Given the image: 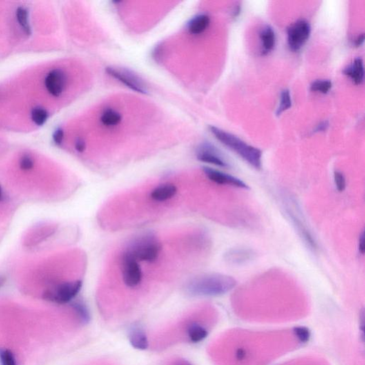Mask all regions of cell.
<instances>
[{
  "mask_svg": "<svg viewBox=\"0 0 365 365\" xmlns=\"http://www.w3.org/2000/svg\"><path fill=\"white\" fill-rule=\"evenodd\" d=\"M343 73L352 80V82L359 85L364 81V63L361 58H356L350 65H349Z\"/></svg>",
  "mask_w": 365,
  "mask_h": 365,
  "instance_id": "obj_13",
  "label": "cell"
},
{
  "mask_svg": "<svg viewBox=\"0 0 365 365\" xmlns=\"http://www.w3.org/2000/svg\"><path fill=\"white\" fill-rule=\"evenodd\" d=\"M20 168L22 170H29L33 168L34 161L32 158L29 156H24L20 160Z\"/></svg>",
  "mask_w": 365,
  "mask_h": 365,
  "instance_id": "obj_28",
  "label": "cell"
},
{
  "mask_svg": "<svg viewBox=\"0 0 365 365\" xmlns=\"http://www.w3.org/2000/svg\"><path fill=\"white\" fill-rule=\"evenodd\" d=\"M287 34L289 47L293 52H297L310 38L311 26L307 20L299 19L288 27Z\"/></svg>",
  "mask_w": 365,
  "mask_h": 365,
  "instance_id": "obj_5",
  "label": "cell"
},
{
  "mask_svg": "<svg viewBox=\"0 0 365 365\" xmlns=\"http://www.w3.org/2000/svg\"><path fill=\"white\" fill-rule=\"evenodd\" d=\"M285 203V209L288 216L289 219L295 227L296 231L297 232L299 237L302 239L307 246L310 250L315 251L317 249V244L315 238L312 235L311 231L309 229L306 221L303 219L302 213L298 207L290 198H286Z\"/></svg>",
  "mask_w": 365,
  "mask_h": 365,
  "instance_id": "obj_4",
  "label": "cell"
},
{
  "mask_svg": "<svg viewBox=\"0 0 365 365\" xmlns=\"http://www.w3.org/2000/svg\"><path fill=\"white\" fill-rule=\"evenodd\" d=\"M0 364L17 365L13 352L7 349L0 350Z\"/></svg>",
  "mask_w": 365,
  "mask_h": 365,
  "instance_id": "obj_25",
  "label": "cell"
},
{
  "mask_svg": "<svg viewBox=\"0 0 365 365\" xmlns=\"http://www.w3.org/2000/svg\"><path fill=\"white\" fill-rule=\"evenodd\" d=\"M255 252L249 248H239L230 250L225 259L231 265H242L250 262L255 257Z\"/></svg>",
  "mask_w": 365,
  "mask_h": 365,
  "instance_id": "obj_12",
  "label": "cell"
},
{
  "mask_svg": "<svg viewBox=\"0 0 365 365\" xmlns=\"http://www.w3.org/2000/svg\"><path fill=\"white\" fill-rule=\"evenodd\" d=\"M72 308L81 324L87 325L90 322L91 314L90 310H89L88 307L81 300L74 301L72 303Z\"/></svg>",
  "mask_w": 365,
  "mask_h": 365,
  "instance_id": "obj_19",
  "label": "cell"
},
{
  "mask_svg": "<svg viewBox=\"0 0 365 365\" xmlns=\"http://www.w3.org/2000/svg\"><path fill=\"white\" fill-rule=\"evenodd\" d=\"M334 181L336 188L339 192H343L346 188V179L344 174L339 170H335L334 173Z\"/></svg>",
  "mask_w": 365,
  "mask_h": 365,
  "instance_id": "obj_27",
  "label": "cell"
},
{
  "mask_svg": "<svg viewBox=\"0 0 365 365\" xmlns=\"http://www.w3.org/2000/svg\"><path fill=\"white\" fill-rule=\"evenodd\" d=\"M121 262L124 284L131 288H134L139 286L140 283L142 281L143 275L139 261L123 252L121 256Z\"/></svg>",
  "mask_w": 365,
  "mask_h": 365,
  "instance_id": "obj_7",
  "label": "cell"
},
{
  "mask_svg": "<svg viewBox=\"0 0 365 365\" xmlns=\"http://www.w3.org/2000/svg\"><path fill=\"white\" fill-rule=\"evenodd\" d=\"M237 282L229 275L220 273L206 274L192 279L186 286L190 295L216 297L225 295L235 288Z\"/></svg>",
  "mask_w": 365,
  "mask_h": 365,
  "instance_id": "obj_1",
  "label": "cell"
},
{
  "mask_svg": "<svg viewBox=\"0 0 365 365\" xmlns=\"http://www.w3.org/2000/svg\"><path fill=\"white\" fill-rule=\"evenodd\" d=\"M260 40H261V53L263 55H266L269 54L274 47L275 46V33L273 29L270 25H266L263 27L262 30L259 34Z\"/></svg>",
  "mask_w": 365,
  "mask_h": 365,
  "instance_id": "obj_15",
  "label": "cell"
},
{
  "mask_svg": "<svg viewBox=\"0 0 365 365\" xmlns=\"http://www.w3.org/2000/svg\"><path fill=\"white\" fill-rule=\"evenodd\" d=\"M187 336L190 342L199 343L202 342L208 335V330L199 323H191L187 328Z\"/></svg>",
  "mask_w": 365,
  "mask_h": 365,
  "instance_id": "obj_18",
  "label": "cell"
},
{
  "mask_svg": "<svg viewBox=\"0 0 365 365\" xmlns=\"http://www.w3.org/2000/svg\"><path fill=\"white\" fill-rule=\"evenodd\" d=\"M210 17L206 14H199L192 18L188 23V29L190 34L197 35L203 33L209 27Z\"/></svg>",
  "mask_w": 365,
  "mask_h": 365,
  "instance_id": "obj_17",
  "label": "cell"
},
{
  "mask_svg": "<svg viewBox=\"0 0 365 365\" xmlns=\"http://www.w3.org/2000/svg\"><path fill=\"white\" fill-rule=\"evenodd\" d=\"M294 335L301 343L309 342L310 339V331L306 327H297L294 328Z\"/></svg>",
  "mask_w": 365,
  "mask_h": 365,
  "instance_id": "obj_26",
  "label": "cell"
},
{
  "mask_svg": "<svg viewBox=\"0 0 365 365\" xmlns=\"http://www.w3.org/2000/svg\"><path fill=\"white\" fill-rule=\"evenodd\" d=\"M176 365H190L189 363L187 362H181L179 363H178Z\"/></svg>",
  "mask_w": 365,
  "mask_h": 365,
  "instance_id": "obj_37",
  "label": "cell"
},
{
  "mask_svg": "<svg viewBox=\"0 0 365 365\" xmlns=\"http://www.w3.org/2000/svg\"><path fill=\"white\" fill-rule=\"evenodd\" d=\"M48 113L41 107H36L32 112V119L37 126H41L46 122Z\"/></svg>",
  "mask_w": 365,
  "mask_h": 365,
  "instance_id": "obj_24",
  "label": "cell"
},
{
  "mask_svg": "<svg viewBox=\"0 0 365 365\" xmlns=\"http://www.w3.org/2000/svg\"><path fill=\"white\" fill-rule=\"evenodd\" d=\"M106 72L114 79L126 85L128 88L134 92L141 94H147L148 92L146 84L142 80L130 71L115 67H108Z\"/></svg>",
  "mask_w": 365,
  "mask_h": 365,
  "instance_id": "obj_8",
  "label": "cell"
},
{
  "mask_svg": "<svg viewBox=\"0 0 365 365\" xmlns=\"http://www.w3.org/2000/svg\"><path fill=\"white\" fill-rule=\"evenodd\" d=\"M332 87L331 81L328 79H317L314 81L310 85V90L314 92L326 94Z\"/></svg>",
  "mask_w": 365,
  "mask_h": 365,
  "instance_id": "obj_22",
  "label": "cell"
},
{
  "mask_svg": "<svg viewBox=\"0 0 365 365\" xmlns=\"http://www.w3.org/2000/svg\"><path fill=\"white\" fill-rule=\"evenodd\" d=\"M196 157L203 163H209L221 168H229V163L216 147L210 143H202L196 151Z\"/></svg>",
  "mask_w": 365,
  "mask_h": 365,
  "instance_id": "obj_9",
  "label": "cell"
},
{
  "mask_svg": "<svg viewBox=\"0 0 365 365\" xmlns=\"http://www.w3.org/2000/svg\"><path fill=\"white\" fill-rule=\"evenodd\" d=\"M101 121L104 126L113 127L119 125L121 121V115L114 110L105 111L101 116Z\"/></svg>",
  "mask_w": 365,
  "mask_h": 365,
  "instance_id": "obj_20",
  "label": "cell"
},
{
  "mask_svg": "<svg viewBox=\"0 0 365 365\" xmlns=\"http://www.w3.org/2000/svg\"><path fill=\"white\" fill-rule=\"evenodd\" d=\"M161 247V242L155 235L150 233L143 234L128 243L124 252L136 261L154 263L159 257Z\"/></svg>",
  "mask_w": 365,
  "mask_h": 365,
  "instance_id": "obj_3",
  "label": "cell"
},
{
  "mask_svg": "<svg viewBox=\"0 0 365 365\" xmlns=\"http://www.w3.org/2000/svg\"><path fill=\"white\" fill-rule=\"evenodd\" d=\"M67 83V76L61 70H54L45 78V84L49 93L54 96L62 94Z\"/></svg>",
  "mask_w": 365,
  "mask_h": 365,
  "instance_id": "obj_11",
  "label": "cell"
},
{
  "mask_svg": "<svg viewBox=\"0 0 365 365\" xmlns=\"http://www.w3.org/2000/svg\"><path fill=\"white\" fill-rule=\"evenodd\" d=\"M329 121H321L319 124L316 126L315 128H314L313 133H319V132H324L328 130L329 127Z\"/></svg>",
  "mask_w": 365,
  "mask_h": 365,
  "instance_id": "obj_30",
  "label": "cell"
},
{
  "mask_svg": "<svg viewBox=\"0 0 365 365\" xmlns=\"http://www.w3.org/2000/svg\"><path fill=\"white\" fill-rule=\"evenodd\" d=\"M291 106L292 98L290 91L284 90L281 92V101H280L279 106L277 107V111H276V114L277 116H280Z\"/></svg>",
  "mask_w": 365,
  "mask_h": 365,
  "instance_id": "obj_23",
  "label": "cell"
},
{
  "mask_svg": "<svg viewBox=\"0 0 365 365\" xmlns=\"http://www.w3.org/2000/svg\"><path fill=\"white\" fill-rule=\"evenodd\" d=\"M5 279L3 277H1V276H0V288H1V287L3 286L4 284H5Z\"/></svg>",
  "mask_w": 365,
  "mask_h": 365,
  "instance_id": "obj_35",
  "label": "cell"
},
{
  "mask_svg": "<svg viewBox=\"0 0 365 365\" xmlns=\"http://www.w3.org/2000/svg\"><path fill=\"white\" fill-rule=\"evenodd\" d=\"M365 250V239L364 232L362 231V233L359 235V251L362 255L364 253Z\"/></svg>",
  "mask_w": 365,
  "mask_h": 365,
  "instance_id": "obj_31",
  "label": "cell"
},
{
  "mask_svg": "<svg viewBox=\"0 0 365 365\" xmlns=\"http://www.w3.org/2000/svg\"><path fill=\"white\" fill-rule=\"evenodd\" d=\"M75 148L77 152L81 153V152H84L85 148H86V143L83 139H77L75 143Z\"/></svg>",
  "mask_w": 365,
  "mask_h": 365,
  "instance_id": "obj_32",
  "label": "cell"
},
{
  "mask_svg": "<svg viewBox=\"0 0 365 365\" xmlns=\"http://www.w3.org/2000/svg\"><path fill=\"white\" fill-rule=\"evenodd\" d=\"M364 34H361L360 35H359L358 37L356 38L355 39V42H354V45H355V47H358L359 46H361V45H362L363 43H364Z\"/></svg>",
  "mask_w": 365,
  "mask_h": 365,
  "instance_id": "obj_34",
  "label": "cell"
},
{
  "mask_svg": "<svg viewBox=\"0 0 365 365\" xmlns=\"http://www.w3.org/2000/svg\"><path fill=\"white\" fill-rule=\"evenodd\" d=\"M63 139V132L61 128H58L53 134V139L56 144L61 145Z\"/></svg>",
  "mask_w": 365,
  "mask_h": 365,
  "instance_id": "obj_29",
  "label": "cell"
},
{
  "mask_svg": "<svg viewBox=\"0 0 365 365\" xmlns=\"http://www.w3.org/2000/svg\"><path fill=\"white\" fill-rule=\"evenodd\" d=\"M177 187L171 183L160 185L152 190L150 194L151 199L156 202H164L173 199L177 194Z\"/></svg>",
  "mask_w": 365,
  "mask_h": 365,
  "instance_id": "obj_14",
  "label": "cell"
},
{
  "mask_svg": "<svg viewBox=\"0 0 365 365\" xmlns=\"http://www.w3.org/2000/svg\"><path fill=\"white\" fill-rule=\"evenodd\" d=\"M128 340L134 349L146 350L149 347L148 337L142 329L134 327L128 333Z\"/></svg>",
  "mask_w": 365,
  "mask_h": 365,
  "instance_id": "obj_16",
  "label": "cell"
},
{
  "mask_svg": "<svg viewBox=\"0 0 365 365\" xmlns=\"http://www.w3.org/2000/svg\"><path fill=\"white\" fill-rule=\"evenodd\" d=\"M209 130L216 139L219 140L225 146L241 156L255 169H261L262 167V152L261 150L250 146L237 136L218 127L210 126Z\"/></svg>",
  "mask_w": 365,
  "mask_h": 365,
  "instance_id": "obj_2",
  "label": "cell"
},
{
  "mask_svg": "<svg viewBox=\"0 0 365 365\" xmlns=\"http://www.w3.org/2000/svg\"><path fill=\"white\" fill-rule=\"evenodd\" d=\"M3 190H2L1 186H0V201H3Z\"/></svg>",
  "mask_w": 365,
  "mask_h": 365,
  "instance_id": "obj_36",
  "label": "cell"
},
{
  "mask_svg": "<svg viewBox=\"0 0 365 365\" xmlns=\"http://www.w3.org/2000/svg\"><path fill=\"white\" fill-rule=\"evenodd\" d=\"M16 16L18 23L21 26L23 30L25 31L27 35H30L32 33L30 23L28 19V11L23 7H20L16 12Z\"/></svg>",
  "mask_w": 365,
  "mask_h": 365,
  "instance_id": "obj_21",
  "label": "cell"
},
{
  "mask_svg": "<svg viewBox=\"0 0 365 365\" xmlns=\"http://www.w3.org/2000/svg\"><path fill=\"white\" fill-rule=\"evenodd\" d=\"M236 359L239 361H242L243 359L246 358V350H243V349H239L236 352L235 354Z\"/></svg>",
  "mask_w": 365,
  "mask_h": 365,
  "instance_id": "obj_33",
  "label": "cell"
},
{
  "mask_svg": "<svg viewBox=\"0 0 365 365\" xmlns=\"http://www.w3.org/2000/svg\"><path fill=\"white\" fill-rule=\"evenodd\" d=\"M82 288L81 281L65 283L45 294V299L57 304H66L72 302Z\"/></svg>",
  "mask_w": 365,
  "mask_h": 365,
  "instance_id": "obj_6",
  "label": "cell"
},
{
  "mask_svg": "<svg viewBox=\"0 0 365 365\" xmlns=\"http://www.w3.org/2000/svg\"><path fill=\"white\" fill-rule=\"evenodd\" d=\"M203 170L206 177L210 181L216 183V184L230 186L235 187V188H243V189H248L249 188L246 183L243 182V181L238 179L235 176L223 173L222 171L213 169V168H209V167H204L203 168Z\"/></svg>",
  "mask_w": 365,
  "mask_h": 365,
  "instance_id": "obj_10",
  "label": "cell"
}]
</instances>
